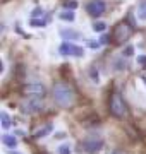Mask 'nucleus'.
I'll return each mask as SVG.
<instances>
[{
	"label": "nucleus",
	"instance_id": "nucleus-19",
	"mask_svg": "<svg viewBox=\"0 0 146 154\" xmlns=\"http://www.w3.org/2000/svg\"><path fill=\"white\" fill-rule=\"evenodd\" d=\"M64 5H65V9H76V7H78V2L72 0V2H65Z\"/></svg>",
	"mask_w": 146,
	"mask_h": 154
},
{
	"label": "nucleus",
	"instance_id": "nucleus-11",
	"mask_svg": "<svg viewBox=\"0 0 146 154\" xmlns=\"http://www.w3.org/2000/svg\"><path fill=\"white\" fill-rule=\"evenodd\" d=\"M2 142L5 144L7 147L14 149V147L17 146V139L14 137V135H4V137H2Z\"/></svg>",
	"mask_w": 146,
	"mask_h": 154
},
{
	"label": "nucleus",
	"instance_id": "nucleus-6",
	"mask_svg": "<svg viewBox=\"0 0 146 154\" xmlns=\"http://www.w3.org/2000/svg\"><path fill=\"white\" fill-rule=\"evenodd\" d=\"M105 9H107V5H105L103 0H91V2L86 4V12L91 17H100L105 12Z\"/></svg>",
	"mask_w": 146,
	"mask_h": 154
},
{
	"label": "nucleus",
	"instance_id": "nucleus-5",
	"mask_svg": "<svg viewBox=\"0 0 146 154\" xmlns=\"http://www.w3.org/2000/svg\"><path fill=\"white\" fill-rule=\"evenodd\" d=\"M45 108V101L43 99H36V98H26L21 103V111L26 113V115H33V113H38Z\"/></svg>",
	"mask_w": 146,
	"mask_h": 154
},
{
	"label": "nucleus",
	"instance_id": "nucleus-1",
	"mask_svg": "<svg viewBox=\"0 0 146 154\" xmlns=\"http://www.w3.org/2000/svg\"><path fill=\"white\" fill-rule=\"evenodd\" d=\"M52 96H53V101L60 108H71V106L76 105V91H74L71 86H67L65 82H55L53 88H52Z\"/></svg>",
	"mask_w": 146,
	"mask_h": 154
},
{
	"label": "nucleus",
	"instance_id": "nucleus-25",
	"mask_svg": "<svg viewBox=\"0 0 146 154\" xmlns=\"http://www.w3.org/2000/svg\"><path fill=\"white\" fill-rule=\"evenodd\" d=\"M38 154H50V152H45V151H41V152H38Z\"/></svg>",
	"mask_w": 146,
	"mask_h": 154
},
{
	"label": "nucleus",
	"instance_id": "nucleus-10",
	"mask_svg": "<svg viewBox=\"0 0 146 154\" xmlns=\"http://www.w3.org/2000/svg\"><path fill=\"white\" fill-rule=\"evenodd\" d=\"M60 36L65 39V41H72V39L81 38V33H79V31H74V29H60Z\"/></svg>",
	"mask_w": 146,
	"mask_h": 154
},
{
	"label": "nucleus",
	"instance_id": "nucleus-7",
	"mask_svg": "<svg viewBox=\"0 0 146 154\" xmlns=\"http://www.w3.org/2000/svg\"><path fill=\"white\" fill-rule=\"evenodd\" d=\"M59 51H60V55L64 57H83L84 55V50L81 48V46H76V45L72 43H69V41H65V43H62L60 45V48H59Z\"/></svg>",
	"mask_w": 146,
	"mask_h": 154
},
{
	"label": "nucleus",
	"instance_id": "nucleus-18",
	"mask_svg": "<svg viewBox=\"0 0 146 154\" xmlns=\"http://www.w3.org/2000/svg\"><path fill=\"white\" fill-rule=\"evenodd\" d=\"M59 152H60V154H71V147H69L67 144H64V146L59 149Z\"/></svg>",
	"mask_w": 146,
	"mask_h": 154
},
{
	"label": "nucleus",
	"instance_id": "nucleus-24",
	"mask_svg": "<svg viewBox=\"0 0 146 154\" xmlns=\"http://www.w3.org/2000/svg\"><path fill=\"white\" fill-rule=\"evenodd\" d=\"M11 154H21V152H16V151H11Z\"/></svg>",
	"mask_w": 146,
	"mask_h": 154
},
{
	"label": "nucleus",
	"instance_id": "nucleus-15",
	"mask_svg": "<svg viewBox=\"0 0 146 154\" xmlns=\"http://www.w3.org/2000/svg\"><path fill=\"white\" fill-rule=\"evenodd\" d=\"M29 24L34 26V28H43V26L46 24V21L45 19H29Z\"/></svg>",
	"mask_w": 146,
	"mask_h": 154
},
{
	"label": "nucleus",
	"instance_id": "nucleus-16",
	"mask_svg": "<svg viewBox=\"0 0 146 154\" xmlns=\"http://www.w3.org/2000/svg\"><path fill=\"white\" fill-rule=\"evenodd\" d=\"M105 28H107V24H105V22H95V24H93V29H95L96 33H103Z\"/></svg>",
	"mask_w": 146,
	"mask_h": 154
},
{
	"label": "nucleus",
	"instance_id": "nucleus-4",
	"mask_svg": "<svg viewBox=\"0 0 146 154\" xmlns=\"http://www.w3.org/2000/svg\"><path fill=\"white\" fill-rule=\"evenodd\" d=\"M46 89L43 84L40 82H28L21 86V94L26 96V98H36V99H43Z\"/></svg>",
	"mask_w": 146,
	"mask_h": 154
},
{
	"label": "nucleus",
	"instance_id": "nucleus-14",
	"mask_svg": "<svg viewBox=\"0 0 146 154\" xmlns=\"http://www.w3.org/2000/svg\"><path fill=\"white\" fill-rule=\"evenodd\" d=\"M59 19H62V21H69V22H72L74 19H76V16H74L72 12H62V14H59Z\"/></svg>",
	"mask_w": 146,
	"mask_h": 154
},
{
	"label": "nucleus",
	"instance_id": "nucleus-17",
	"mask_svg": "<svg viewBox=\"0 0 146 154\" xmlns=\"http://www.w3.org/2000/svg\"><path fill=\"white\" fill-rule=\"evenodd\" d=\"M132 53H134V46H132V45H129V46H125V48H124V51H122L124 58H129V57L132 55Z\"/></svg>",
	"mask_w": 146,
	"mask_h": 154
},
{
	"label": "nucleus",
	"instance_id": "nucleus-20",
	"mask_svg": "<svg viewBox=\"0 0 146 154\" xmlns=\"http://www.w3.org/2000/svg\"><path fill=\"white\" fill-rule=\"evenodd\" d=\"M138 62H139V65L146 67V57H139V58H138Z\"/></svg>",
	"mask_w": 146,
	"mask_h": 154
},
{
	"label": "nucleus",
	"instance_id": "nucleus-21",
	"mask_svg": "<svg viewBox=\"0 0 146 154\" xmlns=\"http://www.w3.org/2000/svg\"><path fill=\"white\" fill-rule=\"evenodd\" d=\"M108 43V36H103V38L100 39V45H107Z\"/></svg>",
	"mask_w": 146,
	"mask_h": 154
},
{
	"label": "nucleus",
	"instance_id": "nucleus-2",
	"mask_svg": "<svg viewBox=\"0 0 146 154\" xmlns=\"http://www.w3.org/2000/svg\"><path fill=\"white\" fill-rule=\"evenodd\" d=\"M108 110H110V115L115 116V118H124L129 113V108H127V103L124 101L122 94L113 91L108 98Z\"/></svg>",
	"mask_w": 146,
	"mask_h": 154
},
{
	"label": "nucleus",
	"instance_id": "nucleus-3",
	"mask_svg": "<svg viewBox=\"0 0 146 154\" xmlns=\"http://www.w3.org/2000/svg\"><path fill=\"white\" fill-rule=\"evenodd\" d=\"M134 33V28H132V24H127V21H120L115 24V28H113V33H112V39L115 45H122L125 43L127 39L132 36Z\"/></svg>",
	"mask_w": 146,
	"mask_h": 154
},
{
	"label": "nucleus",
	"instance_id": "nucleus-22",
	"mask_svg": "<svg viewBox=\"0 0 146 154\" xmlns=\"http://www.w3.org/2000/svg\"><path fill=\"white\" fill-rule=\"evenodd\" d=\"M40 14H41V9H34V11H33V19L36 16H40Z\"/></svg>",
	"mask_w": 146,
	"mask_h": 154
},
{
	"label": "nucleus",
	"instance_id": "nucleus-23",
	"mask_svg": "<svg viewBox=\"0 0 146 154\" xmlns=\"http://www.w3.org/2000/svg\"><path fill=\"white\" fill-rule=\"evenodd\" d=\"M90 46H91V48H98V46H100V43H93V41H91Z\"/></svg>",
	"mask_w": 146,
	"mask_h": 154
},
{
	"label": "nucleus",
	"instance_id": "nucleus-12",
	"mask_svg": "<svg viewBox=\"0 0 146 154\" xmlns=\"http://www.w3.org/2000/svg\"><path fill=\"white\" fill-rule=\"evenodd\" d=\"M138 17L141 21H146V0H141L138 5Z\"/></svg>",
	"mask_w": 146,
	"mask_h": 154
},
{
	"label": "nucleus",
	"instance_id": "nucleus-8",
	"mask_svg": "<svg viewBox=\"0 0 146 154\" xmlns=\"http://www.w3.org/2000/svg\"><path fill=\"white\" fill-rule=\"evenodd\" d=\"M101 147H103V140H101L100 137H95V135H93V137H88L84 142H83V149H84L88 154H96Z\"/></svg>",
	"mask_w": 146,
	"mask_h": 154
},
{
	"label": "nucleus",
	"instance_id": "nucleus-9",
	"mask_svg": "<svg viewBox=\"0 0 146 154\" xmlns=\"http://www.w3.org/2000/svg\"><path fill=\"white\" fill-rule=\"evenodd\" d=\"M52 130H53V125H52V123H45V125H41L40 128L33 130V137L34 139H41V137H45V135H48Z\"/></svg>",
	"mask_w": 146,
	"mask_h": 154
},
{
	"label": "nucleus",
	"instance_id": "nucleus-13",
	"mask_svg": "<svg viewBox=\"0 0 146 154\" xmlns=\"http://www.w3.org/2000/svg\"><path fill=\"white\" fill-rule=\"evenodd\" d=\"M0 125L4 127V128H9L11 127V116H9L7 111H2L0 113Z\"/></svg>",
	"mask_w": 146,
	"mask_h": 154
}]
</instances>
